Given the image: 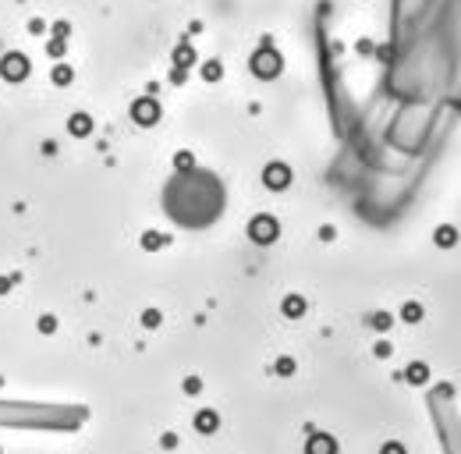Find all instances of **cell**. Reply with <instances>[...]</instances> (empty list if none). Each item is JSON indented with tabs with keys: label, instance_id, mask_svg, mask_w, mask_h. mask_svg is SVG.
Wrapping results in <instances>:
<instances>
[{
	"label": "cell",
	"instance_id": "1",
	"mask_svg": "<svg viewBox=\"0 0 461 454\" xmlns=\"http://www.w3.org/2000/svg\"><path fill=\"white\" fill-rule=\"evenodd\" d=\"M0 71H4L8 78H25L29 64H25V57H22V54H8L4 61H0Z\"/></svg>",
	"mask_w": 461,
	"mask_h": 454
}]
</instances>
